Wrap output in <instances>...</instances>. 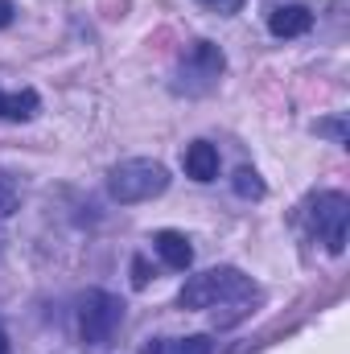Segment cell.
I'll list each match as a JSON object with an SVG mask.
<instances>
[{
  "mask_svg": "<svg viewBox=\"0 0 350 354\" xmlns=\"http://www.w3.org/2000/svg\"><path fill=\"white\" fill-rule=\"evenodd\" d=\"M169 189V169L153 157H132V161H120L111 174H107V194L120 202V206H136V202H153Z\"/></svg>",
  "mask_w": 350,
  "mask_h": 354,
  "instance_id": "obj_1",
  "label": "cell"
},
{
  "mask_svg": "<svg viewBox=\"0 0 350 354\" xmlns=\"http://www.w3.org/2000/svg\"><path fill=\"white\" fill-rule=\"evenodd\" d=\"M248 292H256V288H252V276H243L239 268H206L181 284L177 301H181V309H214V305L239 301Z\"/></svg>",
  "mask_w": 350,
  "mask_h": 354,
  "instance_id": "obj_2",
  "label": "cell"
},
{
  "mask_svg": "<svg viewBox=\"0 0 350 354\" xmlns=\"http://www.w3.org/2000/svg\"><path fill=\"white\" fill-rule=\"evenodd\" d=\"M120 322H124V301L120 297H111L103 288H91L79 301V334H83L87 346H107L116 338Z\"/></svg>",
  "mask_w": 350,
  "mask_h": 354,
  "instance_id": "obj_3",
  "label": "cell"
},
{
  "mask_svg": "<svg viewBox=\"0 0 350 354\" xmlns=\"http://www.w3.org/2000/svg\"><path fill=\"white\" fill-rule=\"evenodd\" d=\"M309 223L317 231V239L326 243L330 256H342L347 252V223H350V198L338 189H326L313 198L309 206Z\"/></svg>",
  "mask_w": 350,
  "mask_h": 354,
  "instance_id": "obj_4",
  "label": "cell"
},
{
  "mask_svg": "<svg viewBox=\"0 0 350 354\" xmlns=\"http://www.w3.org/2000/svg\"><path fill=\"white\" fill-rule=\"evenodd\" d=\"M223 66H227V58H223V50H219L214 41H194L190 54H185L181 66H177L174 87L185 91V95H202V91H210L214 83H219Z\"/></svg>",
  "mask_w": 350,
  "mask_h": 354,
  "instance_id": "obj_5",
  "label": "cell"
},
{
  "mask_svg": "<svg viewBox=\"0 0 350 354\" xmlns=\"http://www.w3.org/2000/svg\"><path fill=\"white\" fill-rule=\"evenodd\" d=\"M268 29H272V37H301V33H309V29H313V12H309V8H301V4L272 8Z\"/></svg>",
  "mask_w": 350,
  "mask_h": 354,
  "instance_id": "obj_6",
  "label": "cell"
},
{
  "mask_svg": "<svg viewBox=\"0 0 350 354\" xmlns=\"http://www.w3.org/2000/svg\"><path fill=\"white\" fill-rule=\"evenodd\" d=\"M181 165H185V177H194V181H214L219 177V149L206 140H194V145H185Z\"/></svg>",
  "mask_w": 350,
  "mask_h": 354,
  "instance_id": "obj_7",
  "label": "cell"
},
{
  "mask_svg": "<svg viewBox=\"0 0 350 354\" xmlns=\"http://www.w3.org/2000/svg\"><path fill=\"white\" fill-rule=\"evenodd\" d=\"M42 111V95L33 87L25 91H0V120H12V124H25Z\"/></svg>",
  "mask_w": 350,
  "mask_h": 354,
  "instance_id": "obj_8",
  "label": "cell"
},
{
  "mask_svg": "<svg viewBox=\"0 0 350 354\" xmlns=\"http://www.w3.org/2000/svg\"><path fill=\"white\" fill-rule=\"evenodd\" d=\"M153 248H157V256L174 268V272H185V268L194 264V248H190V239L181 231H157L153 235Z\"/></svg>",
  "mask_w": 350,
  "mask_h": 354,
  "instance_id": "obj_9",
  "label": "cell"
},
{
  "mask_svg": "<svg viewBox=\"0 0 350 354\" xmlns=\"http://www.w3.org/2000/svg\"><path fill=\"white\" fill-rule=\"evenodd\" d=\"M210 351H214V342H210L206 334H190V338L161 342V351H157V354H210Z\"/></svg>",
  "mask_w": 350,
  "mask_h": 354,
  "instance_id": "obj_10",
  "label": "cell"
},
{
  "mask_svg": "<svg viewBox=\"0 0 350 354\" xmlns=\"http://www.w3.org/2000/svg\"><path fill=\"white\" fill-rule=\"evenodd\" d=\"M17 210H21V185H17L12 174L0 169V218H8V214H17Z\"/></svg>",
  "mask_w": 350,
  "mask_h": 354,
  "instance_id": "obj_11",
  "label": "cell"
},
{
  "mask_svg": "<svg viewBox=\"0 0 350 354\" xmlns=\"http://www.w3.org/2000/svg\"><path fill=\"white\" fill-rule=\"evenodd\" d=\"M231 185H235L239 198H264V177L256 174V169H248V165L231 177Z\"/></svg>",
  "mask_w": 350,
  "mask_h": 354,
  "instance_id": "obj_12",
  "label": "cell"
},
{
  "mask_svg": "<svg viewBox=\"0 0 350 354\" xmlns=\"http://www.w3.org/2000/svg\"><path fill=\"white\" fill-rule=\"evenodd\" d=\"M202 8H210V12H219V17H231V12H239L243 8V0H198Z\"/></svg>",
  "mask_w": 350,
  "mask_h": 354,
  "instance_id": "obj_13",
  "label": "cell"
},
{
  "mask_svg": "<svg viewBox=\"0 0 350 354\" xmlns=\"http://www.w3.org/2000/svg\"><path fill=\"white\" fill-rule=\"evenodd\" d=\"M149 276H153V272H149V260H145V256H136V260H132V288H145V284H149Z\"/></svg>",
  "mask_w": 350,
  "mask_h": 354,
  "instance_id": "obj_14",
  "label": "cell"
},
{
  "mask_svg": "<svg viewBox=\"0 0 350 354\" xmlns=\"http://www.w3.org/2000/svg\"><path fill=\"white\" fill-rule=\"evenodd\" d=\"M317 132H322V136H334L338 145L347 140V124H342V120H322V124H317Z\"/></svg>",
  "mask_w": 350,
  "mask_h": 354,
  "instance_id": "obj_15",
  "label": "cell"
},
{
  "mask_svg": "<svg viewBox=\"0 0 350 354\" xmlns=\"http://www.w3.org/2000/svg\"><path fill=\"white\" fill-rule=\"evenodd\" d=\"M12 17H17V4H12V0H0V29L12 25Z\"/></svg>",
  "mask_w": 350,
  "mask_h": 354,
  "instance_id": "obj_16",
  "label": "cell"
},
{
  "mask_svg": "<svg viewBox=\"0 0 350 354\" xmlns=\"http://www.w3.org/2000/svg\"><path fill=\"white\" fill-rule=\"evenodd\" d=\"M0 354H8V334H4V326H0Z\"/></svg>",
  "mask_w": 350,
  "mask_h": 354,
  "instance_id": "obj_17",
  "label": "cell"
}]
</instances>
